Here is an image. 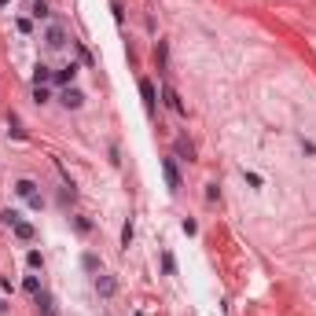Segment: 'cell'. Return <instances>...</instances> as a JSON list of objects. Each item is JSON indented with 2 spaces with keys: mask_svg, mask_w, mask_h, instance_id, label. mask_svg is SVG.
I'll return each mask as SVG.
<instances>
[{
  "mask_svg": "<svg viewBox=\"0 0 316 316\" xmlns=\"http://www.w3.org/2000/svg\"><path fill=\"white\" fill-rule=\"evenodd\" d=\"M177 154L184 158V162H195V151H192V144H187V140H177Z\"/></svg>",
  "mask_w": 316,
  "mask_h": 316,
  "instance_id": "cell-13",
  "label": "cell"
},
{
  "mask_svg": "<svg viewBox=\"0 0 316 316\" xmlns=\"http://www.w3.org/2000/svg\"><path fill=\"white\" fill-rule=\"evenodd\" d=\"M34 305H37V316H55V298H52L48 291H41Z\"/></svg>",
  "mask_w": 316,
  "mask_h": 316,
  "instance_id": "cell-4",
  "label": "cell"
},
{
  "mask_svg": "<svg viewBox=\"0 0 316 316\" xmlns=\"http://www.w3.org/2000/svg\"><path fill=\"white\" fill-rule=\"evenodd\" d=\"M162 173H166V184H169V192H180V169L173 158H162Z\"/></svg>",
  "mask_w": 316,
  "mask_h": 316,
  "instance_id": "cell-2",
  "label": "cell"
},
{
  "mask_svg": "<svg viewBox=\"0 0 316 316\" xmlns=\"http://www.w3.org/2000/svg\"><path fill=\"white\" fill-rule=\"evenodd\" d=\"M0 312H8V302H0Z\"/></svg>",
  "mask_w": 316,
  "mask_h": 316,
  "instance_id": "cell-24",
  "label": "cell"
},
{
  "mask_svg": "<svg viewBox=\"0 0 316 316\" xmlns=\"http://www.w3.org/2000/svg\"><path fill=\"white\" fill-rule=\"evenodd\" d=\"M44 44H48V48H62V44H67V29H62L59 22H52L48 29H44Z\"/></svg>",
  "mask_w": 316,
  "mask_h": 316,
  "instance_id": "cell-1",
  "label": "cell"
},
{
  "mask_svg": "<svg viewBox=\"0 0 316 316\" xmlns=\"http://www.w3.org/2000/svg\"><path fill=\"white\" fill-rule=\"evenodd\" d=\"M180 228H184V235H195V232H199V225H195L192 217H184V225H180Z\"/></svg>",
  "mask_w": 316,
  "mask_h": 316,
  "instance_id": "cell-22",
  "label": "cell"
},
{
  "mask_svg": "<svg viewBox=\"0 0 316 316\" xmlns=\"http://www.w3.org/2000/svg\"><path fill=\"white\" fill-rule=\"evenodd\" d=\"M59 103L67 107V110H81V107H85V96H81V92H77V88L70 85V88H62V96H59Z\"/></svg>",
  "mask_w": 316,
  "mask_h": 316,
  "instance_id": "cell-3",
  "label": "cell"
},
{
  "mask_svg": "<svg viewBox=\"0 0 316 316\" xmlns=\"http://www.w3.org/2000/svg\"><path fill=\"white\" fill-rule=\"evenodd\" d=\"M15 195H22V199H34V195H37V184L29 180V177H22V180H15Z\"/></svg>",
  "mask_w": 316,
  "mask_h": 316,
  "instance_id": "cell-10",
  "label": "cell"
},
{
  "mask_svg": "<svg viewBox=\"0 0 316 316\" xmlns=\"http://www.w3.org/2000/svg\"><path fill=\"white\" fill-rule=\"evenodd\" d=\"M74 77H77V67L70 62V67L55 70V77H52V81H55V85H62V88H70V85H74Z\"/></svg>",
  "mask_w": 316,
  "mask_h": 316,
  "instance_id": "cell-7",
  "label": "cell"
},
{
  "mask_svg": "<svg viewBox=\"0 0 316 316\" xmlns=\"http://www.w3.org/2000/svg\"><path fill=\"white\" fill-rule=\"evenodd\" d=\"M206 199H210V202L220 199V187H217V184H206Z\"/></svg>",
  "mask_w": 316,
  "mask_h": 316,
  "instance_id": "cell-23",
  "label": "cell"
},
{
  "mask_svg": "<svg viewBox=\"0 0 316 316\" xmlns=\"http://www.w3.org/2000/svg\"><path fill=\"white\" fill-rule=\"evenodd\" d=\"M140 96H144V107H147V114H151V110H154V85L147 81V77H140Z\"/></svg>",
  "mask_w": 316,
  "mask_h": 316,
  "instance_id": "cell-8",
  "label": "cell"
},
{
  "mask_svg": "<svg viewBox=\"0 0 316 316\" xmlns=\"http://www.w3.org/2000/svg\"><path fill=\"white\" fill-rule=\"evenodd\" d=\"M26 265H29V268H41V265H44L41 250H29V254H26Z\"/></svg>",
  "mask_w": 316,
  "mask_h": 316,
  "instance_id": "cell-19",
  "label": "cell"
},
{
  "mask_svg": "<svg viewBox=\"0 0 316 316\" xmlns=\"http://www.w3.org/2000/svg\"><path fill=\"white\" fill-rule=\"evenodd\" d=\"M154 55H158V67H166V59H169V52H166V41H158V48H154Z\"/></svg>",
  "mask_w": 316,
  "mask_h": 316,
  "instance_id": "cell-20",
  "label": "cell"
},
{
  "mask_svg": "<svg viewBox=\"0 0 316 316\" xmlns=\"http://www.w3.org/2000/svg\"><path fill=\"white\" fill-rule=\"evenodd\" d=\"M114 291H118L114 276H103V272H100V276H96V294H100V298H110Z\"/></svg>",
  "mask_w": 316,
  "mask_h": 316,
  "instance_id": "cell-6",
  "label": "cell"
},
{
  "mask_svg": "<svg viewBox=\"0 0 316 316\" xmlns=\"http://www.w3.org/2000/svg\"><path fill=\"white\" fill-rule=\"evenodd\" d=\"M162 100H166V107L173 110V114H184V103H180L177 92H173V85H162Z\"/></svg>",
  "mask_w": 316,
  "mask_h": 316,
  "instance_id": "cell-5",
  "label": "cell"
},
{
  "mask_svg": "<svg viewBox=\"0 0 316 316\" xmlns=\"http://www.w3.org/2000/svg\"><path fill=\"white\" fill-rule=\"evenodd\" d=\"M48 100H52L48 85H34V103H48Z\"/></svg>",
  "mask_w": 316,
  "mask_h": 316,
  "instance_id": "cell-14",
  "label": "cell"
},
{
  "mask_svg": "<svg viewBox=\"0 0 316 316\" xmlns=\"http://www.w3.org/2000/svg\"><path fill=\"white\" fill-rule=\"evenodd\" d=\"M162 272H166V276H177V261H173V254H169V250L162 254Z\"/></svg>",
  "mask_w": 316,
  "mask_h": 316,
  "instance_id": "cell-15",
  "label": "cell"
},
{
  "mask_svg": "<svg viewBox=\"0 0 316 316\" xmlns=\"http://www.w3.org/2000/svg\"><path fill=\"white\" fill-rule=\"evenodd\" d=\"M81 265H85V272H100V258H96V254H85Z\"/></svg>",
  "mask_w": 316,
  "mask_h": 316,
  "instance_id": "cell-18",
  "label": "cell"
},
{
  "mask_svg": "<svg viewBox=\"0 0 316 316\" xmlns=\"http://www.w3.org/2000/svg\"><path fill=\"white\" fill-rule=\"evenodd\" d=\"M11 232H15V239H22V243H34V239H37L34 225H26V220H19V225H11Z\"/></svg>",
  "mask_w": 316,
  "mask_h": 316,
  "instance_id": "cell-9",
  "label": "cell"
},
{
  "mask_svg": "<svg viewBox=\"0 0 316 316\" xmlns=\"http://www.w3.org/2000/svg\"><path fill=\"white\" fill-rule=\"evenodd\" d=\"M22 287H26V294H34V298H37V294H41V279H37V276H26Z\"/></svg>",
  "mask_w": 316,
  "mask_h": 316,
  "instance_id": "cell-17",
  "label": "cell"
},
{
  "mask_svg": "<svg viewBox=\"0 0 316 316\" xmlns=\"http://www.w3.org/2000/svg\"><path fill=\"white\" fill-rule=\"evenodd\" d=\"M29 15H34L37 22H44V19H48L52 11H48V4H44V0H34V4H29Z\"/></svg>",
  "mask_w": 316,
  "mask_h": 316,
  "instance_id": "cell-12",
  "label": "cell"
},
{
  "mask_svg": "<svg viewBox=\"0 0 316 316\" xmlns=\"http://www.w3.org/2000/svg\"><path fill=\"white\" fill-rule=\"evenodd\" d=\"M0 8H8V0H0Z\"/></svg>",
  "mask_w": 316,
  "mask_h": 316,
  "instance_id": "cell-25",
  "label": "cell"
},
{
  "mask_svg": "<svg viewBox=\"0 0 316 316\" xmlns=\"http://www.w3.org/2000/svg\"><path fill=\"white\" fill-rule=\"evenodd\" d=\"M133 246V220H125V228H121V250H129Z\"/></svg>",
  "mask_w": 316,
  "mask_h": 316,
  "instance_id": "cell-16",
  "label": "cell"
},
{
  "mask_svg": "<svg viewBox=\"0 0 316 316\" xmlns=\"http://www.w3.org/2000/svg\"><path fill=\"white\" fill-rule=\"evenodd\" d=\"M0 220H4V225H19V213L15 210H0Z\"/></svg>",
  "mask_w": 316,
  "mask_h": 316,
  "instance_id": "cell-21",
  "label": "cell"
},
{
  "mask_svg": "<svg viewBox=\"0 0 316 316\" xmlns=\"http://www.w3.org/2000/svg\"><path fill=\"white\" fill-rule=\"evenodd\" d=\"M52 67H44V62H37V67H34V85H48L52 81Z\"/></svg>",
  "mask_w": 316,
  "mask_h": 316,
  "instance_id": "cell-11",
  "label": "cell"
}]
</instances>
